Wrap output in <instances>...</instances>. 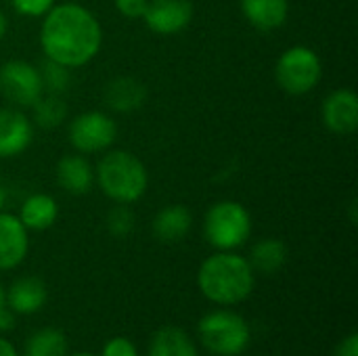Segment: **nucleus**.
Listing matches in <instances>:
<instances>
[{"mask_svg": "<svg viewBox=\"0 0 358 356\" xmlns=\"http://www.w3.org/2000/svg\"><path fill=\"white\" fill-rule=\"evenodd\" d=\"M147 27L159 36L182 31L193 19L191 0H147L143 15Z\"/></svg>", "mask_w": 358, "mask_h": 356, "instance_id": "1a4fd4ad", "label": "nucleus"}, {"mask_svg": "<svg viewBox=\"0 0 358 356\" xmlns=\"http://www.w3.org/2000/svg\"><path fill=\"white\" fill-rule=\"evenodd\" d=\"M199 292L218 306H235L250 298L256 273L248 258L233 252H218L206 258L197 273Z\"/></svg>", "mask_w": 358, "mask_h": 356, "instance_id": "f03ea898", "label": "nucleus"}, {"mask_svg": "<svg viewBox=\"0 0 358 356\" xmlns=\"http://www.w3.org/2000/svg\"><path fill=\"white\" fill-rule=\"evenodd\" d=\"M149 356H197V348L185 329L168 325L153 334Z\"/></svg>", "mask_w": 358, "mask_h": 356, "instance_id": "6ab92c4d", "label": "nucleus"}, {"mask_svg": "<svg viewBox=\"0 0 358 356\" xmlns=\"http://www.w3.org/2000/svg\"><path fill=\"white\" fill-rule=\"evenodd\" d=\"M4 306V287L0 285V308Z\"/></svg>", "mask_w": 358, "mask_h": 356, "instance_id": "473e14b6", "label": "nucleus"}, {"mask_svg": "<svg viewBox=\"0 0 358 356\" xmlns=\"http://www.w3.org/2000/svg\"><path fill=\"white\" fill-rule=\"evenodd\" d=\"M117 136L115 122L103 111H86L71 120L69 143L80 153H99L113 145Z\"/></svg>", "mask_w": 358, "mask_h": 356, "instance_id": "0eeeda50", "label": "nucleus"}, {"mask_svg": "<svg viewBox=\"0 0 358 356\" xmlns=\"http://www.w3.org/2000/svg\"><path fill=\"white\" fill-rule=\"evenodd\" d=\"M65 356H94V355H90V353H73V355H65Z\"/></svg>", "mask_w": 358, "mask_h": 356, "instance_id": "72a5a7b5", "label": "nucleus"}, {"mask_svg": "<svg viewBox=\"0 0 358 356\" xmlns=\"http://www.w3.org/2000/svg\"><path fill=\"white\" fill-rule=\"evenodd\" d=\"M15 10L19 15H25V17H40V15H46L52 6H55V0H10Z\"/></svg>", "mask_w": 358, "mask_h": 356, "instance_id": "393cba45", "label": "nucleus"}, {"mask_svg": "<svg viewBox=\"0 0 358 356\" xmlns=\"http://www.w3.org/2000/svg\"><path fill=\"white\" fill-rule=\"evenodd\" d=\"M13 325H15V313L4 304L0 308V332H10Z\"/></svg>", "mask_w": 358, "mask_h": 356, "instance_id": "c85d7f7f", "label": "nucleus"}, {"mask_svg": "<svg viewBox=\"0 0 358 356\" xmlns=\"http://www.w3.org/2000/svg\"><path fill=\"white\" fill-rule=\"evenodd\" d=\"M48 292L42 279L38 277H21L17 279L8 292H4V304L15 315H34L46 304Z\"/></svg>", "mask_w": 358, "mask_h": 356, "instance_id": "ddd939ff", "label": "nucleus"}, {"mask_svg": "<svg viewBox=\"0 0 358 356\" xmlns=\"http://www.w3.org/2000/svg\"><path fill=\"white\" fill-rule=\"evenodd\" d=\"M31 109H34V120H36V124H38L40 128H46V130L57 128V126L67 118V105H65V101L61 99V94H50V92H46V94H42V97L31 105Z\"/></svg>", "mask_w": 358, "mask_h": 356, "instance_id": "4be33fe9", "label": "nucleus"}, {"mask_svg": "<svg viewBox=\"0 0 358 356\" xmlns=\"http://www.w3.org/2000/svg\"><path fill=\"white\" fill-rule=\"evenodd\" d=\"M0 92L17 107H31L42 94L38 67L25 61H8L0 67Z\"/></svg>", "mask_w": 358, "mask_h": 356, "instance_id": "6e6552de", "label": "nucleus"}, {"mask_svg": "<svg viewBox=\"0 0 358 356\" xmlns=\"http://www.w3.org/2000/svg\"><path fill=\"white\" fill-rule=\"evenodd\" d=\"M96 183L111 201L128 206L145 195L149 176L130 151H109L96 166Z\"/></svg>", "mask_w": 358, "mask_h": 356, "instance_id": "7ed1b4c3", "label": "nucleus"}, {"mask_svg": "<svg viewBox=\"0 0 358 356\" xmlns=\"http://www.w3.org/2000/svg\"><path fill=\"white\" fill-rule=\"evenodd\" d=\"M101 42L103 31L96 17L76 2L52 6L40 29V44L46 59L69 69L92 61L101 48Z\"/></svg>", "mask_w": 358, "mask_h": 356, "instance_id": "f257e3e1", "label": "nucleus"}, {"mask_svg": "<svg viewBox=\"0 0 358 356\" xmlns=\"http://www.w3.org/2000/svg\"><path fill=\"white\" fill-rule=\"evenodd\" d=\"M25 355L34 356H65L67 355V338L63 336L61 329L55 327H44L36 332L27 340V350Z\"/></svg>", "mask_w": 358, "mask_h": 356, "instance_id": "412c9836", "label": "nucleus"}, {"mask_svg": "<svg viewBox=\"0 0 358 356\" xmlns=\"http://www.w3.org/2000/svg\"><path fill=\"white\" fill-rule=\"evenodd\" d=\"M57 180L63 191L69 195H84L90 191L94 172L86 157L82 155H65L57 164Z\"/></svg>", "mask_w": 358, "mask_h": 356, "instance_id": "dca6fc26", "label": "nucleus"}, {"mask_svg": "<svg viewBox=\"0 0 358 356\" xmlns=\"http://www.w3.org/2000/svg\"><path fill=\"white\" fill-rule=\"evenodd\" d=\"M134 229V214L128 210L126 204H117V208H113L107 214V231L113 237H126L130 235Z\"/></svg>", "mask_w": 358, "mask_h": 356, "instance_id": "b1692460", "label": "nucleus"}, {"mask_svg": "<svg viewBox=\"0 0 358 356\" xmlns=\"http://www.w3.org/2000/svg\"><path fill=\"white\" fill-rule=\"evenodd\" d=\"M197 334L201 344L216 356H239L252 342L250 323L227 308L203 315L199 319Z\"/></svg>", "mask_w": 358, "mask_h": 356, "instance_id": "20e7f679", "label": "nucleus"}, {"mask_svg": "<svg viewBox=\"0 0 358 356\" xmlns=\"http://www.w3.org/2000/svg\"><path fill=\"white\" fill-rule=\"evenodd\" d=\"M323 78V65L319 55L308 46L287 48L275 67V80L287 94L300 97L317 88Z\"/></svg>", "mask_w": 358, "mask_h": 356, "instance_id": "423d86ee", "label": "nucleus"}, {"mask_svg": "<svg viewBox=\"0 0 358 356\" xmlns=\"http://www.w3.org/2000/svg\"><path fill=\"white\" fill-rule=\"evenodd\" d=\"M23 356H34V355H23Z\"/></svg>", "mask_w": 358, "mask_h": 356, "instance_id": "f704fd0d", "label": "nucleus"}, {"mask_svg": "<svg viewBox=\"0 0 358 356\" xmlns=\"http://www.w3.org/2000/svg\"><path fill=\"white\" fill-rule=\"evenodd\" d=\"M115 8L120 10V15L128 19H138L145 15L147 0H115Z\"/></svg>", "mask_w": 358, "mask_h": 356, "instance_id": "bb28decb", "label": "nucleus"}, {"mask_svg": "<svg viewBox=\"0 0 358 356\" xmlns=\"http://www.w3.org/2000/svg\"><path fill=\"white\" fill-rule=\"evenodd\" d=\"M40 71V80H42V88L50 94H63L67 84H69V67L55 63L50 59H46L42 63Z\"/></svg>", "mask_w": 358, "mask_h": 356, "instance_id": "5701e85b", "label": "nucleus"}, {"mask_svg": "<svg viewBox=\"0 0 358 356\" xmlns=\"http://www.w3.org/2000/svg\"><path fill=\"white\" fill-rule=\"evenodd\" d=\"M323 124L340 136L352 134L358 128V97L350 88L334 90L321 109Z\"/></svg>", "mask_w": 358, "mask_h": 356, "instance_id": "9d476101", "label": "nucleus"}, {"mask_svg": "<svg viewBox=\"0 0 358 356\" xmlns=\"http://www.w3.org/2000/svg\"><path fill=\"white\" fill-rule=\"evenodd\" d=\"M57 216H59V206L46 193L29 195L19 212V220L27 231H46L57 222Z\"/></svg>", "mask_w": 358, "mask_h": 356, "instance_id": "a211bd4d", "label": "nucleus"}, {"mask_svg": "<svg viewBox=\"0 0 358 356\" xmlns=\"http://www.w3.org/2000/svg\"><path fill=\"white\" fill-rule=\"evenodd\" d=\"M334 356H358V336L357 332H350L338 346Z\"/></svg>", "mask_w": 358, "mask_h": 356, "instance_id": "cd10ccee", "label": "nucleus"}, {"mask_svg": "<svg viewBox=\"0 0 358 356\" xmlns=\"http://www.w3.org/2000/svg\"><path fill=\"white\" fill-rule=\"evenodd\" d=\"M29 250L27 229L19 216L0 212V271L17 269Z\"/></svg>", "mask_w": 358, "mask_h": 356, "instance_id": "9b49d317", "label": "nucleus"}, {"mask_svg": "<svg viewBox=\"0 0 358 356\" xmlns=\"http://www.w3.org/2000/svg\"><path fill=\"white\" fill-rule=\"evenodd\" d=\"M191 225H193V216H191L189 208H185L180 204H172V206H166L164 210L157 212L151 229L159 241L176 243V241H182L187 237Z\"/></svg>", "mask_w": 358, "mask_h": 356, "instance_id": "2eb2a0df", "label": "nucleus"}, {"mask_svg": "<svg viewBox=\"0 0 358 356\" xmlns=\"http://www.w3.org/2000/svg\"><path fill=\"white\" fill-rule=\"evenodd\" d=\"M241 10L256 29L271 31L285 23L287 13H289V2L287 0H241Z\"/></svg>", "mask_w": 358, "mask_h": 356, "instance_id": "f3484780", "label": "nucleus"}, {"mask_svg": "<svg viewBox=\"0 0 358 356\" xmlns=\"http://www.w3.org/2000/svg\"><path fill=\"white\" fill-rule=\"evenodd\" d=\"M34 136L31 122L17 109H0V157L23 153Z\"/></svg>", "mask_w": 358, "mask_h": 356, "instance_id": "f8f14e48", "label": "nucleus"}, {"mask_svg": "<svg viewBox=\"0 0 358 356\" xmlns=\"http://www.w3.org/2000/svg\"><path fill=\"white\" fill-rule=\"evenodd\" d=\"M101 356H138V350L132 340L128 338H111L105 346Z\"/></svg>", "mask_w": 358, "mask_h": 356, "instance_id": "a878e982", "label": "nucleus"}, {"mask_svg": "<svg viewBox=\"0 0 358 356\" xmlns=\"http://www.w3.org/2000/svg\"><path fill=\"white\" fill-rule=\"evenodd\" d=\"M6 29H8V21H6V17H4V15H2V10H0V40L4 38Z\"/></svg>", "mask_w": 358, "mask_h": 356, "instance_id": "7c9ffc66", "label": "nucleus"}, {"mask_svg": "<svg viewBox=\"0 0 358 356\" xmlns=\"http://www.w3.org/2000/svg\"><path fill=\"white\" fill-rule=\"evenodd\" d=\"M285 262H287V245L281 239L268 237V239L258 241L252 248L250 264H252L254 273L273 275V273L281 271Z\"/></svg>", "mask_w": 358, "mask_h": 356, "instance_id": "aec40b11", "label": "nucleus"}, {"mask_svg": "<svg viewBox=\"0 0 358 356\" xmlns=\"http://www.w3.org/2000/svg\"><path fill=\"white\" fill-rule=\"evenodd\" d=\"M0 356H19V353L15 350V346L8 340L0 338Z\"/></svg>", "mask_w": 358, "mask_h": 356, "instance_id": "c756f323", "label": "nucleus"}, {"mask_svg": "<svg viewBox=\"0 0 358 356\" xmlns=\"http://www.w3.org/2000/svg\"><path fill=\"white\" fill-rule=\"evenodd\" d=\"M252 218L250 212L237 201L214 204L203 220V235L218 252H233L250 239Z\"/></svg>", "mask_w": 358, "mask_h": 356, "instance_id": "39448f33", "label": "nucleus"}, {"mask_svg": "<svg viewBox=\"0 0 358 356\" xmlns=\"http://www.w3.org/2000/svg\"><path fill=\"white\" fill-rule=\"evenodd\" d=\"M4 201H6V193H4V187L0 185V210H2V206H4Z\"/></svg>", "mask_w": 358, "mask_h": 356, "instance_id": "2f4dec72", "label": "nucleus"}, {"mask_svg": "<svg viewBox=\"0 0 358 356\" xmlns=\"http://www.w3.org/2000/svg\"><path fill=\"white\" fill-rule=\"evenodd\" d=\"M145 99H147L145 84L138 82L136 78H130V76L113 78L111 82L105 84V90H103L105 105L113 111H120V113H128V111L143 107Z\"/></svg>", "mask_w": 358, "mask_h": 356, "instance_id": "4468645a", "label": "nucleus"}]
</instances>
